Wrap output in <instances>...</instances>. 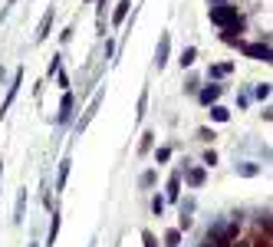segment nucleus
I'll list each match as a JSON object with an SVG mask.
<instances>
[{"mask_svg":"<svg viewBox=\"0 0 273 247\" xmlns=\"http://www.w3.org/2000/svg\"><path fill=\"white\" fill-rule=\"evenodd\" d=\"M237 20H244V16L237 14V7H230V4H214L211 7V24H218L220 30H224V26H234Z\"/></svg>","mask_w":273,"mask_h":247,"instance_id":"obj_1","label":"nucleus"},{"mask_svg":"<svg viewBox=\"0 0 273 247\" xmlns=\"http://www.w3.org/2000/svg\"><path fill=\"white\" fill-rule=\"evenodd\" d=\"M244 50V56L250 60H260V63H273V50H270V40H260V43H237Z\"/></svg>","mask_w":273,"mask_h":247,"instance_id":"obj_2","label":"nucleus"},{"mask_svg":"<svg viewBox=\"0 0 273 247\" xmlns=\"http://www.w3.org/2000/svg\"><path fill=\"white\" fill-rule=\"evenodd\" d=\"M72 109H76V99H72V92L66 89V92H62V99H60V112H56V122H60V126H66V122L72 119Z\"/></svg>","mask_w":273,"mask_h":247,"instance_id":"obj_3","label":"nucleus"},{"mask_svg":"<svg viewBox=\"0 0 273 247\" xmlns=\"http://www.w3.org/2000/svg\"><path fill=\"white\" fill-rule=\"evenodd\" d=\"M214 240H218V247H230V240L237 238V221L234 224H224V228H214Z\"/></svg>","mask_w":273,"mask_h":247,"instance_id":"obj_4","label":"nucleus"},{"mask_svg":"<svg viewBox=\"0 0 273 247\" xmlns=\"http://www.w3.org/2000/svg\"><path fill=\"white\" fill-rule=\"evenodd\" d=\"M220 92H224V86H218V82H211V86L198 89V102H201V106H214V102L220 99Z\"/></svg>","mask_w":273,"mask_h":247,"instance_id":"obj_5","label":"nucleus"},{"mask_svg":"<svg viewBox=\"0 0 273 247\" xmlns=\"http://www.w3.org/2000/svg\"><path fill=\"white\" fill-rule=\"evenodd\" d=\"M20 80H24V70H16V72H14V82L7 86V99H4V106H0V116H4V112L10 109V102L16 99V92H20Z\"/></svg>","mask_w":273,"mask_h":247,"instance_id":"obj_6","label":"nucleus"},{"mask_svg":"<svg viewBox=\"0 0 273 247\" xmlns=\"http://www.w3.org/2000/svg\"><path fill=\"white\" fill-rule=\"evenodd\" d=\"M168 50H172V36H168V33H162L158 50H155V66H158V70H164V63H168Z\"/></svg>","mask_w":273,"mask_h":247,"instance_id":"obj_7","label":"nucleus"},{"mask_svg":"<svg viewBox=\"0 0 273 247\" xmlns=\"http://www.w3.org/2000/svg\"><path fill=\"white\" fill-rule=\"evenodd\" d=\"M99 106H102V92H96V99H92V102H89L86 116H82V119L76 122V136H79V132H82V128L89 126V122H92V116H96V112H99Z\"/></svg>","mask_w":273,"mask_h":247,"instance_id":"obj_8","label":"nucleus"},{"mask_svg":"<svg viewBox=\"0 0 273 247\" xmlns=\"http://www.w3.org/2000/svg\"><path fill=\"white\" fill-rule=\"evenodd\" d=\"M188 184H191V188H201L204 182H208V168H188Z\"/></svg>","mask_w":273,"mask_h":247,"instance_id":"obj_9","label":"nucleus"},{"mask_svg":"<svg viewBox=\"0 0 273 247\" xmlns=\"http://www.w3.org/2000/svg\"><path fill=\"white\" fill-rule=\"evenodd\" d=\"M164 198H168V201H178L181 198V175L168 178V192H164Z\"/></svg>","mask_w":273,"mask_h":247,"instance_id":"obj_10","label":"nucleus"},{"mask_svg":"<svg viewBox=\"0 0 273 247\" xmlns=\"http://www.w3.org/2000/svg\"><path fill=\"white\" fill-rule=\"evenodd\" d=\"M50 26H53V10H46V16L40 20V30H36V40H40V43L50 36Z\"/></svg>","mask_w":273,"mask_h":247,"instance_id":"obj_11","label":"nucleus"},{"mask_svg":"<svg viewBox=\"0 0 273 247\" xmlns=\"http://www.w3.org/2000/svg\"><path fill=\"white\" fill-rule=\"evenodd\" d=\"M70 165H72L70 158H62V162H60V175H56V192H62V188H66V178H70Z\"/></svg>","mask_w":273,"mask_h":247,"instance_id":"obj_12","label":"nucleus"},{"mask_svg":"<svg viewBox=\"0 0 273 247\" xmlns=\"http://www.w3.org/2000/svg\"><path fill=\"white\" fill-rule=\"evenodd\" d=\"M128 7H132V0H122V4L116 7V14H112V24H116V26H122V24H125V16H128Z\"/></svg>","mask_w":273,"mask_h":247,"instance_id":"obj_13","label":"nucleus"},{"mask_svg":"<svg viewBox=\"0 0 273 247\" xmlns=\"http://www.w3.org/2000/svg\"><path fill=\"white\" fill-rule=\"evenodd\" d=\"M194 60H198V50L194 46H184V50H181V60H178V63H181V70H188V66H194Z\"/></svg>","mask_w":273,"mask_h":247,"instance_id":"obj_14","label":"nucleus"},{"mask_svg":"<svg viewBox=\"0 0 273 247\" xmlns=\"http://www.w3.org/2000/svg\"><path fill=\"white\" fill-rule=\"evenodd\" d=\"M227 72H234V63H218V66H211V70H208V76H211V80H220V76H227Z\"/></svg>","mask_w":273,"mask_h":247,"instance_id":"obj_15","label":"nucleus"},{"mask_svg":"<svg viewBox=\"0 0 273 247\" xmlns=\"http://www.w3.org/2000/svg\"><path fill=\"white\" fill-rule=\"evenodd\" d=\"M237 175L254 178V175H260V165H254V162H244V165H237Z\"/></svg>","mask_w":273,"mask_h":247,"instance_id":"obj_16","label":"nucleus"},{"mask_svg":"<svg viewBox=\"0 0 273 247\" xmlns=\"http://www.w3.org/2000/svg\"><path fill=\"white\" fill-rule=\"evenodd\" d=\"M24 208H26V192H20V198H16V211H14V224H24Z\"/></svg>","mask_w":273,"mask_h":247,"instance_id":"obj_17","label":"nucleus"},{"mask_svg":"<svg viewBox=\"0 0 273 247\" xmlns=\"http://www.w3.org/2000/svg\"><path fill=\"white\" fill-rule=\"evenodd\" d=\"M211 119H214V122H227V119H230V109H224V106L214 102V106H211Z\"/></svg>","mask_w":273,"mask_h":247,"instance_id":"obj_18","label":"nucleus"},{"mask_svg":"<svg viewBox=\"0 0 273 247\" xmlns=\"http://www.w3.org/2000/svg\"><path fill=\"white\" fill-rule=\"evenodd\" d=\"M56 234H60V211H53V224H50V234H46V244H50V247H53Z\"/></svg>","mask_w":273,"mask_h":247,"instance_id":"obj_19","label":"nucleus"},{"mask_svg":"<svg viewBox=\"0 0 273 247\" xmlns=\"http://www.w3.org/2000/svg\"><path fill=\"white\" fill-rule=\"evenodd\" d=\"M152 145H155V136H152V132H145V136H142V145H138V152L145 155V152H152Z\"/></svg>","mask_w":273,"mask_h":247,"instance_id":"obj_20","label":"nucleus"},{"mask_svg":"<svg viewBox=\"0 0 273 247\" xmlns=\"http://www.w3.org/2000/svg\"><path fill=\"white\" fill-rule=\"evenodd\" d=\"M164 244H168V247H178V244H181V231H178V228L164 234Z\"/></svg>","mask_w":273,"mask_h":247,"instance_id":"obj_21","label":"nucleus"},{"mask_svg":"<svg viewBox=\"0 0 273 247\" xmlns=\"http://www.w3.org/2000/svg\"><path fill=\"white\" fill-rule=\"evenodd\" d=\"M254 96H257V99H264V102H266V99H270V82H260V86L254 89Z\"/></svg>","mask_w":273,"mask_h":247,"instance_id":"obj_22","label":"nucleus"},{"mask_svg":"<svg viewBox=\"0 0 273 247\" xmlns=\"http://www.w3.org/2000/svg\"><path fill=\"white\" fill-rule=\"evenodd\" d=\"M145 109H148V92H142V96H138V112H135V119H142Z\"/></svg>","mask_w":273,"mask_h":247,"instance_id":"obj_23","label":"nucleus"},{"mask_svg":"<svg viewBox=\"0 0 273 247\" xmlns=\"http://www.w3.org/2000/svg\"><path fill=\"white\" fill-rule=\"evenodd\" d=\"M152 211L162 218V211H164V198H158V194H155V198H152Z\"/></svg>","mask_w":273,"mask_h":247,"instance_id":"obj_24","label":"nucleus"},{"mask_svg":"<svg viewBox=\"0 0 273 247\" xmlns=\"http://www.w3.org/2000/svg\"><path fill=\"white\" fill-rule=\"evenodd\" d=\"M204 165H208V168H214V165H218V152H211V148L204 152Z\"/></svg>","mask_w":273,"mask_h":247,"instance_id":"obj_25","label":"nucleus"},{"mask_svg":"<svg viewBox=\"0 0 273 247\" xmlns=\"http://www.w3.org/2000/svg\"><path fill=\"white\" fill-rule=\"evenodd\" d=\"M155 158H158V165H164V162L172 158V148H158V152H155Z\"/></svg>","mask_w":273,"mask_h":247,"instance_id":"obj_26","label":"nucleus"},{"mask_svg":"<svg viewBox=\"0 0 273 247\" xmlns=\"http://www.w3.org/2000/svg\"><path fill=\"white\" fill-rule=\"evenodd\" d=\"M142 240H145V247H158V240H155L152 231H142Z\"/></svg>","mask_w":273,"mask_h":247,"instance_id":"obj_27","label":"nucleus"},{"mask_svg":"<svg viewBox=\"0 0 273 247\" xmlns=\"http://www.w3.org/2000/svg\"><path fill=\"white\" fill-rule=\"evenodd\" d=\"M152 184H155V172H145L142 175V188H152Z\"/></svg>","mask_w":273,"mask_h":247,"instance_id":"obj_28","label":"nucleus"},{"mask_svg":"<svg viewBox=\"0 0 273 247\" xmlns=\"http://www.w3.org/2000/svg\"><path fill=\"white\" fill-rule=\"evenodd\" d=\"M56 80H60V86H62V89H70V76H66L62 70H56Z\"/></svg>","mask_w":273,"mask_h":247,"instance_id":"obj_29","label":"nucleus"},{"mask_svg":"<svg viewBox=\"0 0 273 247\" xmlns=\"http://www.w3.org/2000/svg\"><path fill=\"white\" fill-rule=\"evenodd\" d=\"M198 136H201L204 142H211V138H218V136H214V132H211V128H201V132H198Z\"/></svg>","mask_w":273,"mask_h":247,"instance_id":"obj_30","label":"nucleus"},{"mask_svg":"<svg viewBox=\"0 0 273 247\" xmlns=\"http://www.w3.org/2000/svg\"><path fill=\"white\" fill-rule=\"evenodd\" d=\"M214 4H230V0H214Z\"/></svg>","mask_w":273,"mask_h":247,"instance_id":"obj_31","label":"nucleus"},{"mask_svg":"<svg viewBox=\"0 0 273 247\" xmlns=\"http://www.w3.org/2000/svg\"><path fill=\"white\" fill-rule=\"evenodd\" d=\"M0 175H4V165H0Z\"/></svg>","mask_w":273,"mask_h":247,"instance_id":"obj_32","label":"nucleus"},{"mask_svg":"<svg viewBox=\"0 0 273 247\" xmlns=\"http://www.w3.org/2000/svg\"><path fill=\"white\" fill-rule=\"evenodd\" d=\"M201 247H211V244H201Z\"/></svg>","mask_w":273,"mask_h":247,"instance_id":"obj_33","label":"nucleus"},{"mask_svg":"<svg viewBox=\"0 0 273 247\" xmlns=\"http://www.w3.org/2000/svg\"><path fill=\"white\" fill-rule=\"evenodd\" d=\"M30 247H36V244H30Z\"/></svg>","mask_w":273,"mask_h":247,"instance_id":"obj_34","label":"nucleus"}]
</instances>
